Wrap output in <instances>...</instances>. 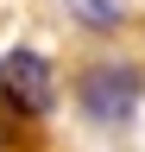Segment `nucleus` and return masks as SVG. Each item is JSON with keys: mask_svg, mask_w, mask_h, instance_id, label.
I'll list each match as a JSON object with an SVG mask.
<instances>
[{"mask_svg": "<svg viewBox=\"0 0 145 152\" xmlns=\"http://www.w3.org/2000/svg\"><path fill=\"white\" fill-rule=\"evenodd\" d=\"M76 102H82L88 121H101V127L133 121V108H139V70L133 64H95L76 83Z\"/></svg>", "mask_w": 145, "mask_h": 152, "instance_id": "f257e3e1", "label": "nucleus"}, {"mask_svg": "<svg viewBox=\"0 0 145 152\" xmlns=\"http://www.w3.org/2000/svg\"><path fill=\"white\" fill-rule=\"evenodd\" d=\"M0 89H6L25 114H50V108H57V76H50V64H44L38 51H6Z\"/></svg>", "mask_w": 145, "mask_h": 152, "instance_id": "f03ea898", "label": "nucleus"}, {"mask_svg": "<svg viewBox=\"0 0 145 152\" xmlns=\"http://www.w3.org/2000/svg\"><path fill=\"white\" fill-rule=\"evenodd\" d=\"M88 13V26H120V0H76Z\"/></svg>", "mask_w": 145, "mask_h": 152, "instance_id": "7ed1b4c3", "label": "nucleus"}]
</instances>
